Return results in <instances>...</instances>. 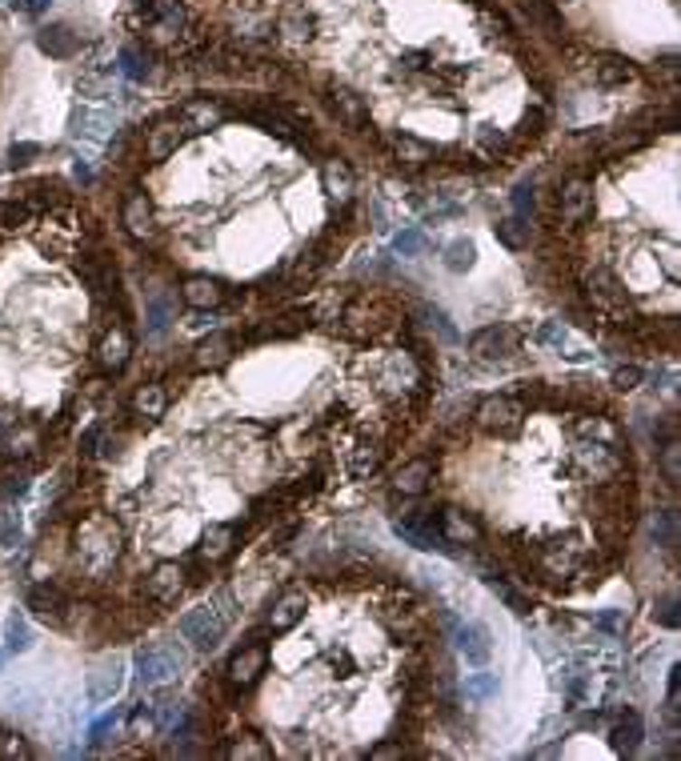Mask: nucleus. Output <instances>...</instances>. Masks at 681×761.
<instances>
[{"instance_id":"obj_1","label":"nucleus","mask_w":681,"mask_h":761,"mask_svg":"<svg viewBox=\"0 0 681 761\" xmlns=\"http://www.w3.org/2000/svg\"><path fill=\"white\" fill-rule=\"evenodd\" d=\"M120 277L72 189L33 176L0 193V493L33 473L105 393L97 341L125 324Z\"/></svg>"},{"instance_id":"obj_2","label":"nucleus","mask_w":681,"mask_h":761,"mask_svg":"<svg viewBox=\"0 0 681 761\" xmlns=\"http://www.w3.org/2000/svg\"><path fill=\"white\" fill-rule=\"evenodd\" d=\"M176 629H181L184 642H193L197 649L209 653V649H217L221 637H225V617H221L217 609H209V606H197V609H189V614H181Z\"/></svg>"},{"instance_id":"obj_3","label":"nucleus","mask_w":681,"mask_h":761,"mask_svg":"<svg viewBox=\"0 0 681 761\" xmlns=\"http://www.w3.org/2000/svg\"><path fill=\"white\" fill-rule=\"evenodd\" d=\"M537 565L545 569V578H553V581L573 578V573L582 569V545H577L573 537H565V541L537 545Z\"/></svg>"},{"instance_id":"obj_4","label":"nucleus","mask_w":681,"mask_h":761,"mask_svg":"<svg viewBox=\"0 0 681 761\" xmlns=\"http://www.w3.org/2000/svg\"><path fill=\"white\" fill-rule=\"evenodd\" d=\"M184 665V657H181V649H169V645H148L137 653V670H141V681L145 685H161V681H169V677H176V670Z\"/></svg>"},{"instance_id":"obj_5","label":"nucleus","mask_w":681,"mask_h":761,"mask_svg":"<svg viewBox=\"0 0 681 761\" xmlns=\"http://www.w3.org/2000/svg\"><path fill=\"white\" fill-rule=\"evenodd\" d=\"M521 417H525V409H521V401H513V397H485V401L478 405V425L481 429H489V433H513V429H521Z\"/></svg>"},{"instance_id":"obj_6","label":"nucleus","mask_w":681,"mask_h":761,"mask_svg":"<svg viewBox=\"0 0 681 761\" xmlns=\"http://www.w3.org/2000/svg\"><path fill=\"white\" fill-rule=\"evenodd\" d=\"M184 589V565L176 561H156L153 569L145 573V593L156 601V606H173Z\"/></svg>"},{"instance_id":"obj_7","label":"nucleus","mask_w":681,"mask_h":761,"mask_svg":"<svg viewBox=\"0 0 681 761\" xmlns=\"http://www.w3.org/2000/svg\"><path fill=\"white\" fill-rule=\"evenodd\" d=\"M577 465H582V473L593 481H618V473L625 469V457L613 449V445L590 441L582 453H577Z\"/></svg>"},{"instance_id":"obj_8","label":"nucleus","mask_w":681,"mask_h":761,"mask_svg":"<svg viewBox=\"0 0 681 761\" xmlns=\"http://www.w3.org/2000/svg\"><path fill=\"white\" fill-rule=\"evenodd\" d=\"M120 225H125V233L137 237V240L153 237L156 217H153V201H148V193L128 189V197L120 201Z\"/></svg>"},{"instance_id":"obj_9","label":"nucleus","mask_w":681,"mask_h":761,"mask_svg":"<svg viewBox=\"0 0 681 761\" xmlns=\"http://www.w3.org/2000/svg\"><path fill=\"white\" fill-rule=\"evenodd\" d=\"M557 209H562L565 225H582V221L593 217V184L590 181H569L557 197Z\"/></svg>"},{"instance_id":"obj_10","label":"nucleus","mask_w":681,"mask_h":761,"mask_svg":"<svg viewBox=\"0 0 681 761\" xmlns=\"http://www.w3.org/2000/svg\"><path fill=\"white\" fill-rule=\"evenodd\" d=\"M453 645H457V653L465 657L469 665H485L489 662V653H493V642H489V629L485 625H457L453 629Z\"/></svg>"},{"instance_id":"obj_11","label":"nucleus","mask_w":681,"mask_h":761,"mask_svg":"<svg viewBox=\"0 0 681 761\" xmlns=\"http://www.w3.org/2000/svg\"><path fill=\"white\" fill-rule=\"evenodd\" d=\"M265 665H269V649L265 645H245V649H237L232 653V662H229V681L232 685H253L260 673H265Z\"/></svg>"},{"instance_id":"obj_12","label":"nucleus","mask_w":681,"mask_h":761,"mask_svg":"<svg viewBox=\"0 0 681 761\" xmlns=\"http://www.w3.org/2000/svg\"><path fill=\"white\" fill-rule=\"evenodd\" d=\"M301 617H305V593L288 589L273 601V609H269V629H273V634H288Z\"/></svg>"},{"instance_id":"obj_13","label":"nucleus","mask_w":681,"mask_h":761,"mask_svg":"<svg viewBox=\"0 0 681 761\" xmlns=\"http://www.w3.org/2000/svg\"><path fill=\"white\" fill-rule=\"evenodd\" d=\"M513 329L509 324H485V329H478L469 337V349L478 352V357H506V352L513 349Z\"/></svg>"},{"instance_id":"obj_14","label":"nucleus","mask_w":681,"mask_h":761,"mask_svg":"<svg viewBox=\"0 0 681 761\" xmlns=\"http://www.w3.org/2000/svg\"><path fill=\"white\" fill-rule=\"evenodd\" d=\"M437 525H441V537L449 545H478L481 541V525L473 521L469 513H461V509H445Z\"/></svg>"},{"instance_id":"obj_15","label":"nucleus","mask_w":681,"mask_h":761,"mask_svg":"<svg viewBox=\"0 0 681 761\" xmlns=\"http://www.w3.org/2000/svg\"><path fill=\"white\" fill-rule=\"evenodd\" d=\"M593 77L601 89H618V85H629L638 77V69H633V61L618 57V52H605V57L593 61Z\"/></svg>"},{"instance_id":"obj_16","label":"nucleus","mask_w":681,"mask_h":761,"mask_svg":"<svg viewBox=\"0 0 681 761\" xmlns=\"http://www.w3.org/2000/svg\"><path fill=\"white\" fill-rule=\"evenodd\" d=\"M237 541H241L237 525L217 521V525H209V529H204V537H201V557H204V561H225V557L232 553V545H237Z\"/></svg>"},{"instance_id":"obj_17","label":"nucleus","mask_w":681,"mask_h":761,"mask_svg":"<svg viewBox=\"0 0 681 761\" xmlns=\"http://www.w3.org/2000/svg\"><path fill=\"white\" fill-rule=\"evenodd\" d=\"M181 296L193 309H217V305L225 301V289H221V281H213V277H189Z\"/></svg>"},{"instance_id":"obj_18","label":"nucleus","mask_w":681,"mask_h":761,"mask_svg":"<svg viewBox=\"0 0 681 761\" xmlns=\"http://www.w3.org/2000/svg\"><path fill=\"white\" fill-rule=\"evenodd\" d=\"M165 405H169V397H165V389L156 385V380H148V385H137L133 401H128V409L137 417H145V421H156V417L165 413Z\"/></svg>"},{"instance_id":"obj_19","label":"nucleus","mask_w":681,"mask_h":761,"mask_svg":"<svg viewBox=\"0 0 681 761\" xmlns=\"http://www.w3.org/2000/svg\"><path fill=\"white\" fill-rule=\"evenodd\" d=\"M641 738H646V726H641L638 713H625V718H618V726L610 729V741L618 754H638Z\"/></svg>"},{"instance_id":"obj_20","label":"nucleus","mask_w":681,"mask_h":761,"mask_svg":"<svg viewBox=\"0 0 681 761\" xmlns=\"http://www.w3.org/2000/svg\"><path fill=\"white\" fill-rule=\"evenodd\" d=\"M389 145H393L397 161H405V164H429L433 161V145L421 141V136H413V133H393Z\"/></svg>"},{"instance_id":"obj_21","label":"nucleus","mask_w":681,"mask_h":761,"mask_svg":"<svg viewBox=\"0 0 681 761\" xmlns=\"http://www.w3.org/2000/svg\"><path fill=\"white\" fill-rule=\"evenodd\" d=\"M433 481V465L429 461H409V465H401L397 469V493H405V497H417V493H425V485Z\"/></svg>"},{"instance_id":"obj_22","label":"nucleus","mask_w":681,"mask_h":761,"mask_svg":"<svg viewBox=\"0 0 681 761\" xmlns=\"http://www.w3.org/2000/svg\"><path fill=\"white\" fill-rule=\"evenodd\" d=\"M573 433L585 441H597V445H618V425H613L610 417H577Z\"/></svg>"},{"instance_id":"obj_23","label":"nucleus","mask_w":681,"mask_h":761,"mask_svg":"<svg viewBox=\"0 0 681 761\" xmlns=\"http://www.w3.org/2000/svg\"><path fill=\"white\" fill-rule=\"evenodd\" d=\"M585 285H590V293H593L601 305H618V301H621V281H618V277H613L605 265H593L590 277H585Z\"/></svg>"},{"instance_id":"obj_24","label":"nucleus","mask_w":681,"mask_h":761,"mask_svg":"<svg viewBox=\"0 0 681 761\" xmlns=\"http://www.w3.org/2000/svg\"><path fill=\"white\" fill-rule=\"evenodd\" d=\"M321 181H325V193H329L333 201H349L353 197V173H349V164H345V161H325Z\"/></svg>"},{"instance_id":"obj_25","label":"nucleus","mask_w":681,"mask_h":761,"mask_svg":"<svg viewBox=\"0 0 681 761\" xmlns=\"http://www.w3.org/2000/svg\"><path fill=\"white\" fill-rule=\"evenodd\" d=\"M229 357H232V341L225 337V333H213V337H204L197 345V365L201 369H217V365H225Z\"/></svg>"},{"instance_id":"obj_26","label":"nucleus","mask_w":681,"mask_h":761,"mask_svg":"<svg viewBox=\"0 0 681 761\" xmlns=\"http://www.w3.org/2000/svg\"><path fill=\"white\" fill-rule=\"evenodd\" d=\"M493 233H497V240L506 249H513V253H521V249L529 245V225H525V217H517V212H513V217H501L497 225H493Z\"/></svg>"},{"instance_id":"obj_27","label":"nucleus","mask_w":681,"mask_h":761,"mask_svg":"<svg viewBox=\"0 0 681 761\" xmlns=\"http://www.w3.org/2000/svg\"><path fill=\"white\" fill-rule=\"evenodd\" d=\"M385 629L393 642H409V637H417L425 629V621L417 609H401V617H385Z\"/></svg>"},{"instance_id":"obj_28","label":"nucleus","mask_w":681,"mask_h":761,"mask_svg":"<svg viewBox=\"0 0 681 761\" xmlns=\"http://www.w3.org/2000/svg\"><path fill=\"white\" fill-rule=\"evenodd\" d=\"M473 265H478V245H473V240H453V245L445 249V268H449V273H469Z\"/></svg>"},{"instance_id":"obj_29","label":"nucleus","mask_w":681,"mask_h":761,"mask_svg":"<svg viewBox=\"0 0 681 761\" xmlns=\"http://www.w3.org/2000/svg\"><path fill=\"white\" fill-rule=\"evenodd\" d=\"M353 461H349V473L353 477H369V473L381 469V457H385V449H377V445H357V449H349Z\"/></svg>"},{"instance_id":"obj_30","label":"nucleus","mask_w":681,"mask_h":761,"mask_svg":"<svg viewBox=\"0 0 681 761\" xmlns=\"http://www.w3.org/2000/svg\"><path fill=\"white\" fill-rule=\"evenodd\" d=\"M465 698L478 701V705L493 701L497 698V673H469L465 677Z\"/></svg>"},{"instance_id":"obj_31","label":"nucleus","mask_w":681,"mask_h":761,"mask_svg":"<svg viewBox=\"0 0 681 761\" xmlns=\"http://www.w3.org/2000/svg\"><path fill=\"white\" fill-rule=\"evenodd\" d=\"M229 757H232V761H269V757H273V749H269L260 738H253V733H249V738L232 741V746H229Z\"/></svg>"},{"instance_id":"obj_32","label":"nucleus","mask_w":681,"mask_h":761,"mask_svg":"<svg viewBox=\"0 0 681 761\" xmlns=\"http://www.w3.org/2000/svg\"><path fill=\"white\" fill-rule=\"evenodd\" d=\"M653 541L666 545V550H674V545H677V513H674V509L653 513Z\"/></svg>"},{"instance_id":"obj_33","label":"nucleus","mask_w":681,"mask_h":761,"mask_svg":"<svg viewBox=\"0 0 681 761\" xmlns=\"http://www.w3.org/2000/svg\"><path fill=\"white\" fill-rule=\"evenodd\" d=\"M485 581H489V589L497 593L501 601H506V606L513 609V614H529V609H534V601H529L525 593H517L513 586H506V581H501V578H485Z\"/></svg>"},{"instance_id":"obj_34","label":"nucleus","mask_w":681,"mask_h":761,"mask_svg":"<svg viewBox=\"0 0 681 761\" xmlns=\"http://www.w3.org/2000/svg\"><path fill=\"white\" fill-rule=\"evenodd\" d=\"M653 621H657L661 629H677L681 625V617H677V597L674 593H666V597L653 606Z\"/></svg>"},{"instance_id":"obj_35","label":"nucleus","mask_w":681,"mask_h":761,"mask_svg":"<svg viewBox=\"0 0 681 761\" xmlns=\"http://www.w3.org/2000/svg\"><path fill=\"white\" fill-rule=\"evenodd\" d=\"M661 473H666L669 485H677V481H681V453H677V441H666V449H661Z\"/></svg>"},{"instance_id":"obj_36","label":"nucleus","mask_w":681,"mask_h":761,"mask_svg":"<svg viewBox=\"0 0 681 761\" xmlns=\"http://www.w3.org/2000/svg\"><path fill=\"white\" fill-rule=\"evenodd\" d=\"M513 209H517V217H534L537 212V197H534V184H517L513 189Z\"/></svg>"},{"instance_id":"obj_37","label":"nucleus","mask_w":681,"mask_h":761,"mask_svg":"<svg viewBox=\"0 0 681 761\" xmlns=\"http://www.w3.org/2000/svg\"><path fill=\"white\" fill-rule=\"evenodd\" d=\"M128 729H133V738H148V733L156 729L153 709H148V705H137V709H133V718H128Z\"/></svg>"},{"instance_id":"obj_38","label":"nucleus","mask_w":681,"mask_h":761,"mask_svg":"<svg viewBox=\"0 0 681 761\" xmlns=\"http://www.w3.org/2000/svg\"><path fill=\"white\" fill-rule=\"evenodd\" d=\"M393 245H397L401 257H417V253L425 249V233H421V229H405V233H401Z\"/></svg>"},{"instance_id":"obj_39","label":"nucleus","mask_w":681,"mask_h":761,"mask_svg":"<svg viewBox=\"0 0 681 761\" xmlns=\"http://www.w3.org/2000/svg\"><path fill=\"white\" fill-rule=\"evenodd\" d=\"M117 690H120V670H117V665H113V670H100V677L92 681V698H97V701L109 698V693H117Z\"/></svg>"},{"instance_id":"obj_40","label":"nucleus","mask_w":681,"mask_h":761,"mask_svg":"<svg viewBox=\"0 0 681 761\" xmlns=\"http://www.w3.org/2000/svg\"><path fill=\"white\" fill-rule=\"evenodd\" d=\"M641 369L638 365H621V369H613V389H621V393H629V389H638L641 385Z\"/></svg>"},{"instance_id":"obj_41","label":"nucleus","mask_w":681,"mask_h":761,"mask_svg":"<svg viewBox=\"0 0 681 761\" xmlns=\"http://www.w3.org/2000/svg\"><path fill=\"white\" fill-rule=\"evenodd\" d=\"M425 324H433V329L441 333V341H457V329L449 324V317H445L441 309H433V305H425Z\"/></svg>"},{"instance_id":"obj_42","label":"nucleus","mask_w":681,"mask_h":761,"mask_svg":"<svg viewBox=\"0 0 681 761\" xmlns=\"http://www.w3.org/2000/svg\"><path fill=\"white\" fill-rule=\"evenodd\" d=\"M593 625L605 629V634H621V629H625V617L618 614V609H601V614L593 617Z\"/></svg>"},{"instance_id":"obj_43","label":"nucleus","mask_w":681,"mask_h":761,"mask_svg":"<svg viewBox=\"0 0 681 761\" xmlns=\"http://www.w3.org/2000/svg\"><path fill=\"white\" fill-rule=\"evenodd\" d=\"M148 317H153V333H161L165 324H169V301H153V313H148Z\"/></svg>"},{"instance_id":"obj_44","label":"nucleus","mask_w":681,"mask_h":761,"mask_svg":"<svg viewBox=\"0 0 681 761\" xmlns=\"http://www.w3.org/2000/svg\"><path fill=\"white\" fill-rule=\"evenodd\" d=\"M369 757H401V746H393V741H381V746L369 749Z\"/></svg>"},{"instance_id":"obj_45","label":"nucleus","mask_w":681,"mask_h":761,"mask_svg":"<svg viewBox=\"0 0 681 761\" xmlns=\"http://www.w3.org/2000/svg\"><path fill=\"white\" fill-rule=\"evenodd\" d=\"M597 721H601V713H582V726H585V729L597 726Z\"/></svg>"}]
</instances>
